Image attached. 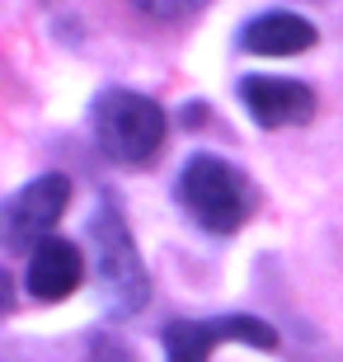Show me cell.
<instances>
[{
    "instance_id": "1",
    "label": "cell",
    "mask_w": 343,
    "mask_h": 362,
    "mask_svg": "<svg viewBox=\"0 0 343 362\" xmlns=\"http://www.w3.org/2000/svg\"><path fill=\"white\" fill-rule=\"evenodd\" d=\"M94 136L113 165L127 170H146L160 160L165 136H170V118L156 99H146L136 90H108L94 104Z\"/></svg>"
},
{
    "instance_id": "2",
    "label": "cell",
    "mask_w": 343,
    "mask_h": 362,
    "mask_svg": "<svg viewBox=\"0 0 343 362\" xmlns=\"http://www.w3.org/2000/svg\"><path fill=\"white\" fill-rule=\"evenodd\" d=\"M90 250H94V278H99V296H104V310L113 320H127L146 306L151 296V278H146V264L136 255V240L127 221H122L118 207H99L90 216Z\"/></svg>"
},
{
    "instance_id": "3",
    "label": "cell",
    "mask_w": 343,
    "mask_h": 362,
    "mask_svg": "<svg viewBox=\"0 0 343 362\" xmlns=\"http://www.w3.org/2000/svg\"><path fill=\"white\" fill-rule=\"evenodd\" d=\"M174 193H179V207L211 235H236L254 212V184L221 156H193Z\"/></svg>"
},
{
    "instance_id": "4",
    "label": "cell",
    "mask_w": 343,
    "mask_h": 362,
    "mask_svg": "<svg viewBox=\"0 0 343 362\" xmlns=\"http://www.w3.org/2000/svg\"><path fill=\"white\" fill-rule=\"evenodd\" d=\"M165 358L170 362H207L216 344H250L277 349V329L254 315H216V320H170L165 325Z\"/></svg>"
},
{
    "instance_id": "5",
    "label": "cell",
    "mask_w": 343,
    "mask_h": 362,
    "mask_svg": "<svg viewBox=\"0 0 343 362\" xmlns=\"http://www.w3.org/2000/svg\"><path fill=\"white\" fill-rule=\"evenodd\" d=\"M66 202H71L66 175H42L28 188H19L5 207V245L14 255H33L42 240H52V226L62 221Z\"/></svg>"
},
{
    "instance_id": "6",
    "label": "cell",
    "mask_w": 343,
    "mask_h": 362,
    "mask_svg": "<svg viewBox=\"0 0 343 362\" xmlns=\"http://www.w3.org/2000/svg\"><path fill=\"white\" fill-rule=\"evenodd\" d=\"M240 99L259 127H296L315 118V90L282 76H250L240 81Z\"/></svg>"
},
{
    "instance_id": "7",
    "label": "cell",
    "mask_w": 343,
    "mask_h": 362,
    "mask_svg": "<svg viewBox=\"0 0 343 362\" xmlns=\"http://www.w3.org/2000/svg\"><path fill=\"white\" fill-rule=\"evenodd\" d=\"M85 278V255H80V245L71 240H42L33 255H28V292L38 296V301H62L71 296Z\"/></svg>"
},
{
    "instance_id": "8",
    "label": "cell",
    "mask_w": 343,
    "mask_h": 362,
    "mask_svg": "<svg viewBox=\"0 0 343 362\" xmlns=\"http://www.w3.org/2000/svg\"><path fill=\"white\" fill-rule=\"evenodd\" d=\"M315 24L301 19L291 10H273V14H259L250 24L240 28V47L250 57H296V52H310L315 47Z\"/></svg>"
},
{
    "instance_id": "9",
    "label": "cell",
    "mask_w": 343,
    "mask_h": 362,
    "mask_svg": "<svg viewBox=\"0 0 343 362\" xmlns=\"http://www.w3.org/2000/svg\"><path fill=\"white\" fill-rule=\"evenodd\" d=\"M141 14H151V19H184V14L202 10L207 0H132Z\"/></svg>"
}]
</instances>
